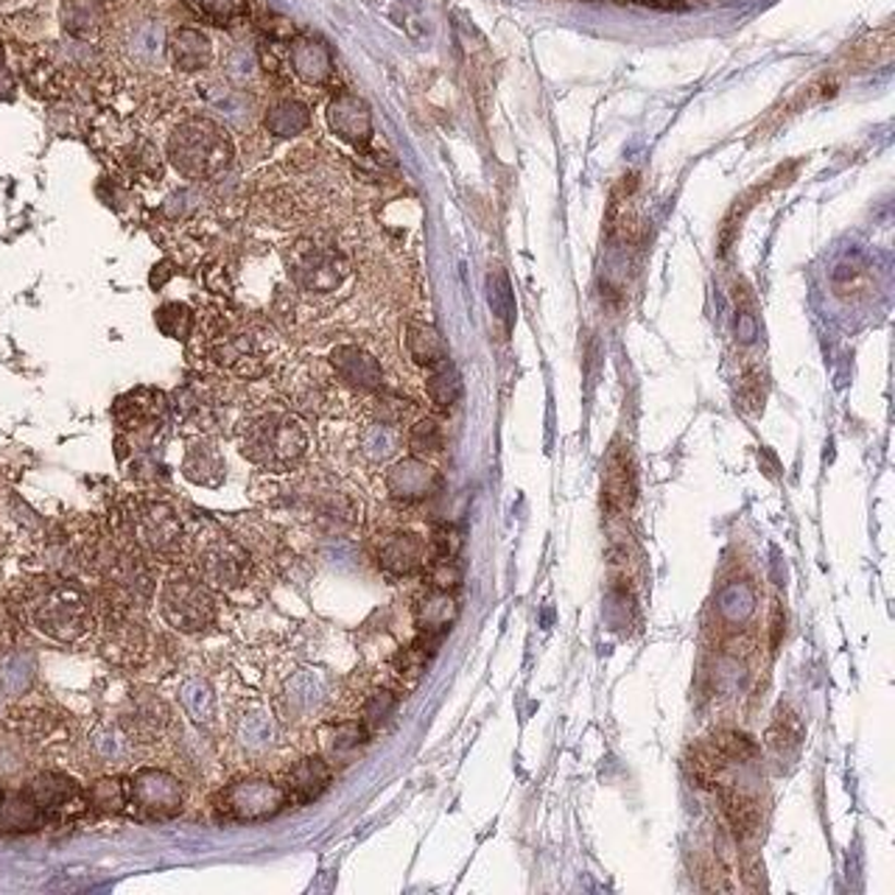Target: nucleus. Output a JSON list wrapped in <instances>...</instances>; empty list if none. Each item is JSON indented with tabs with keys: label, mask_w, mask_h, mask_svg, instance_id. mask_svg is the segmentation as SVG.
<instances>
[{
	"label": "nucleus",
	"mask_w": 895,
	"mask_h": 895,
	"mask_svg": "<svg viewBox=\"0 0 895 895\" xmlns=\"http://www.w3.org/2000/svg\"><path fill=\"white\" fill-rule=\"evenodd\" d=\"M28 625L57 641H78L93 627L90 600L68 580H32L20 596Z\"/></svg>",
	"instance_id": "f257e3e1"
},
{
	"label": "nucleus",
	"mask_w": 895,
	"mask_h": 895,
	"mask_svg": "<svg viewBox=\"0 0 895 895\" xmlns=\"http://www.w3.org/2000/svg\"><path fill=\"white\" fill-rule=\"evenodd\" d=\"M241 453L264 471H291L309 451V432L291 412L271 409L246 420L239 434Z\"/></svg>",
	"instance_id": "f03ea898"
},
{
	"label": "nucleus",
	"mask_w": 895,
	"mask_h": 895,
	"mask_svg": "<svg viewBox=\"0 0 895 895\" xmlns=\"http://www.w3.org/2000/svg\"><path fill=\"white\" fill-rule=\"evenodd\" d=\"M232 141L210 118L182 121L168 141V160L188 180L202 182L219 177L232 162Z\"/></svg>",
	"instance_id": "7ed1b4c3"
},
{
	"label": "nucleus",
	"mask_w": 895,
	"mask_h": 895,
	"mask_svg": "<svg viewBox=\"0 0 895 895\" xmlns=\"http://www.w3.org/2000/svg\"><path fill=\"white\" fill-rule=\"evenodd\" d=\"M123 529L137 552L177 563L188 552V532L177 509L157 498H135L123 512Z\"/></svg>",
	"instance_id": "20e7f679"
},
{
	"label": "nucleus",
	"mask_w": 895,
	"mask_h": 895,
	"mask_svg": "<svg viewBox=\"0 0 895 895\" xmlns=\"http://www.w3.org/2000/svg\"><path fill=\"white\" fill-rule=\"evenodd\" d=\"M286 269L297 289L309 294H330L348 280L350 261L336 246L316 239H300L286 252Z\"/></svg>",
	"instance_id": "39448f33"
},
{
	"label": "nucleus",
	"mask_w": 895,
	"mask_h": 895,
	"mask_svg": "<svg viewBox=\"0 0 895 895\" xmlns=\"http://www.w3.org/2000/svg\"><path fill=\"white\" fill-rule=\"evenodd\" d=\"M160 613L168 627L177 632L207 630L216 621V600H213V588H207L202 580L194 577H171L160 588Z\"/></svg>",
	"instance_id": "423d86ee"
},
{
	"label": "nucleus",
	"mask_w": 895,
	"mask_h": 895,
	"mask_svg": "<svg viewBox=\"0 0 895 895\" xmlns=\"http://www.w3.org/2000/svg\"><path fill=\"white\" fill-rule=\"evenodd\" d=\"M250 552L227 535L216 532L210 537H196L194 568L207 588H216V591L241 588L250 580Z\"/></svg>",
	"instance_id": "0eeeda50"
},
{
	"label": "nucleus",
	"mask_w": 895,
	"mask_h": 895,
	"mask_svg": "<svg viewBox=\"0 0 895 895\" xmlns=\"http://www.w3.org/2000/svg\"><path fill=\"white\" fill-rule=\"evenodd\" d=\"M289 806L283 784L269 778L232 781L216 795V809L235 823H261L280 814Z\"/></svg>",
	"instance_id": "6e6552de"
},
{
	"label": "nucleus",
	"mask_w": 895,
	"mask_h": 895,
	"mask_svg": "<svg viewBox=\"0 0 895 895\" xmlns=\"http://www.w3.org/2000/svg\"><path fill=\"white\" fill-rule=\"evenodd\" d=\"M207 355H210L216 367L239 375V378L252 380L266 375V355L252 330L221 325V328H216L210 334Z\"/></svg>",
	"instance_id": "1a4fd4ad"
},
{
	"label": "nucleus",
	"mask_w": 895,
	"mask_h": 895,
	"mask_svg": "<svg viewBox=\"0 0 895 895\" xmlns=\"http://www.w3.org/2000/svg\"><path fill=\"white\" fill-rule=\"evenodd\" d=\"M130 800L137 806V812L155 820L177 818L185 809V789L180 781L166 770H137L130 784Z\"/></svg>",
	"instance_id": "9d476101"
},
{
	"label": "nucleus",
	"mask_w": 895,
	"mask_h": 895,
	"mask_svg": "<svg viewBox=\"0 0 895 895\" xmlns=\"http://www.w3.org/2000/svg\"><path fill=\"white\" fill-rule=\"evenodd\" d=\"M168 414V398L157 389H135L116 403V418L130 434H141V448H148Z\"/></svg>",
	"instance_id": "9b49d317"
},
{
	"label": "nucleus",
	"mask_w": 895,
	"mask_h": 895,
	"mask_svg": "<svg viewBox=\"0 0 895 895\" xmlns=\"http://www.w3.org/2000/svg\"><path fill=\"white\" fill-rule=\"evenodd\" d=\"M443 479L423 457H407L387 471L389 496L403 504H418L439 493Z\"/></svg>",
	"instance_id": "f8f14e48"
},
{
	"label": "nucleus",
	"mask_w": 895,
	"mask_h": 895,
	"mask_svg": "<svg viewBox=\"0 0 895 895\" xmlns=\"http://www.w3.org/2000/svg\"><path fill=\"white\" fill-rule=\"evenodd\" d=\"M330 367L350 389H359V392H380L384 389V370H380L378 359L364 348L339 344V348L330 350Z\"/></svg>",
	"instance_id": "ddd939ff"
},
{
	"label": "nucleus",
	"mask_w": 895,
	"mask_h": 895,
	"mask_svg": "<svg viewBox=\"0 0 895 895\" xmlns=\"http://www.w3.org/2000/svg\"><path fill=\"white\" fill-rule=\"evenodd\" d=\"M328 126L336 137L355 148H367L373 141V116L359 96L342 93L328 104Z\"/></svg>",
	"instance_id": "4468645a"
},
{
	"label": "nucleus",
	"mask_w": 895,
	"mask_h": 895,
	"mask_svg": "<svg viewBox=\"0 0 895 895\" xmlns=\"http://www.w3.org/2000/svg\"><path fill=\"white\" fill-rule=\"evenodd\" d=\"M375 560L392 577H409L428 563V546L414 532H392L378 541Z\"/></svg>",
	"instance_id": "2eb2a0df"
},
{
	"label": "nucleus",
	"mask_w": 895,
	"mask_h": 895,
	"mask_svg": "<svg viewBox=\"0 0 895 895\" xmlns=\"http://www.w3.org/2000/svg\"><path fill=\"white\" fill-rule=\"evenodd\" d=\"M330 781H334V770H330L328 759H323V755L300 759L297 764H291V770L286 773V800H289L291 806L314 803V800L328 789Z\"/></svg>",
	"instance_id": "dca6fc26"
},
{
	"label": "nucleus",
	"mask_w": 895,
	"mask_h": 895,
	"mask_svg": "<svg viewBox=\"0 0 895 895\" xmlns=\"http://www.w3.org/2000/svg\"><path fill=\"white\" fill-rule=\"evenodd\" d=\"M602 501L610 512H625L636 501V471H632L630 451L613 448L605 462V479H602Z\"/></svg>",
	"instance_id": "f3484780"
},
{
	"label": "nucleus",
	"mask_w": 895,
	"mask_h": 895,
	"mask_svg": "<svg viewBox=\"0 0 895 895\" xmlns=\"http://www.w3.org/2000/svg\"><path fill=\"white\" fill-rule=\"evenodd\" d=\"M182 476L188 482L199 484V487H219L225 482V457H221L213 439L196 437L188 443L185 457H182Z\"/></svg>",
	"instance_id": "a211bd4d"
},
{
	"label": "nucleus",
	"mask_w": 895,
	"mask_h": 895,
	"mask_svg": "<svg viewBox=\"0 0 895 895\" xmlns=\"http://www.w3.org/2000/svg\"><path fill=\"white\" fill-rule=\"evenodd\" d=\"M289 62L294 76L305 84H325L334 76V57L323 39L316 37H297L291 43Z\"/></svg>",
	"instance_id": "6ab92c4d"
},
{
	"label": "nucleus",
	"mask_w": 895,
	"mask_h": 895,
	"mask_svg": "<svg viewBox=\"0 0 895 895\" xmlns=\"http://www.w3.org/2000/svg\"><path fill=\"white\" fill-rule=\"evenodd\" d=\"M28 798L39 806V812L51 814V812H65L73 803L82 800V789L73 784L68 775L59 773H43L28 784L26 789Z\"/></svg>",
	"instance_id": "aec40b11"
},
{
	"label": "nucleus",
	"mask_w": 895,
	"mask_h": 895,
	"mask_svg": "<svg viewBox=\"0 0 895 895\" xmlns=\"http://www.w3.org/2000/svg\"><path fill=\"white\" fill-rule=\"evenodd\" d=\"M166 51L174 62L177 71L182 73H196L205 71L210 65V39L199 32V28L182 26L177 28L166 43Z\"/></svg>",
	"instance_id": "412c9836"
},
{
	"label": "nucleus",
	"mask_w": 895,
	"mask_h": 895,
	"mask_svg": "<svg viewBox=\"0 0 895 895\" xmlns=\"http://www.w3.org/2000/svg\"><path fill=\"white\" fill-rule=\"evenodd\" d=\"M414 619H418L420 636L439 641L445 632L451 630L453 621H457V602H453L451 593L428 591L423 600L418 602Z\"/></svg>",
	"instance_id": "4be33fe9"
},
{
	"label": "nucleus",
	"mask_w": 895,
	"mask_h": 895,
	"mask_svg": "<svg viewBox=\"0 0 895 895\" xmlns=\"http://www.w3.org/2000/svg\"><path fill=\"white\" fill-rule=\"evenodd\" d=\"M725 766H728V759L714 748V741L711 739L697 745V748H691L689 755H686L689 778L694 781L700 789H719Z\"/></svg>",
	"instance_id": "5701e85b"
},
{
	"label": "nucleus",
	"mask_w": 895,
	"mask_h": 895,
	"mask_svg": "<svg viewBox=\"0 0 895 895\" xmlns=\"http://www.w3.org/2000/svg\"><path fill=\"white\" fill-rule=\"evenodd\" d=\"M407 350L418 367H428L448 359V348L439 330L428 323H409L407 325Z\"/></svg>",
	"instance_id": "b1692460"
},
{
	"label": "nucleus",
	"mask_w": 895,
	"mask_h": 895,
	"mask_svg": "<svg viewBox=\"0 0 895 895\" xmlns=\"http://www.w3.org/2000/svg\"><path fill=\"white\" fill-rule=\"evenodd\" d=\"M311 110L297 98H280L266 112V130L275 137H297L309 130Z\"/></svg>",
	"instance_id": "393cba45"
},
{
	"label": "nucleus",
	"mask_w": 895,
	"mask_h": 895,
	"mask_svg": "<svg viewBox=\"0 0 895 895\" xmlns=\"http://www.w3.org/2000/svg\"><path fill=\"white\" fill-rule=\"evenodd\" d=\"M722 814H725L730 829L736 831V837H750L761 823L759 803L750 795L739 793V789H725L722 793Z\"/></svg>",
	"instance_id": "a878e982"
},
{
	"label": "nucleus",
	"mask_w": 895,
	"mask_h": 895,
	"mask_svg": "<svg viewBox=\"0 0 895 895\" xmlns=\"http://www.w3.org/2000/svg\"><path fill=\"white\" fill-rule=\"evenodd\" d=\"M177 700H180L182 711L194 725H210L213 716H216V694L199 677L185 680L177 691Z\"/></svg>",
	"instance_id": "bb28decb"
},
{
	"label": "nucleus",
	"mask_w": 895,
	"mask_h": 895,
	"mask_svg": "<svg viewBox=\"0 0 895 895\" xmlns=\"http://www.w3.org/2000/svg\"><path fill=\"white\" fill-rule=\"evenodd\" d=\"M425 392H428V400L437 409H451L457 403L459 395H462V378H459L451 361L445 359L434 364L428 380H425Z\"/></svg>",
	"instance_id": "cd10ccee"
},
{
	"label": "nucleus",
	"mask_w": 895,
	"mask_h": 895,
	"mask_svg": "<svg viewBox=\"0 0 895 895\" xmlns=\"http://www.w3.org/2000/svg\"><path fill=\"white\" fill-rule=\"evenodd\" d=\"M84 798L96 812L118 814L123 812V806L130 803V784L123 778H98L87 786Z\"/></svg>",
	"instance_id": "c85d7f7f"
},
{
	"label": "nucleus",
	"mask_w": 895,
	"mask_h": 895,
	"mask_svg": "<svg viewBox=\"0 0 895 895\" xmlns=\"http://www.w3.org/2000/svg\"><path fill=\"white\" fill-rule=\"evenodd\" d=\"M46 814L26 793L0 803V831H34Z\"/></svg>",
	"instance_id": "c756f323"
},
{
	"label": "nucleus",
	"mask_w": 895,
	"mask_h": 895,
	"mask_svg": "<svg viewBox=\"0 0 895 895\" xmlns=\"http://www.w3.org/2000/svg\"><path fill=\"white\" fill-rule=\"evenodd\" d=\"M367 736L370 730L364 728V722H342V725L330 728L328 739H325V750H328L330 759L344 761L367 745Z\"/></svg>",
	"instance_id": "7c9ffc66"
},
{
	"label": "nucleus",
	"mask_w": 895,
	"mask_h": 895,
	"mask_svg": "<svg viewBox=\"0 0 895 895\" xmlns=\"http://www.w3.org/2000/svg\"><path fill=\"white\" fill-rule=\"evenodd\" d=\"M62 23L73 37H90L98 32L101 23V9L96 0H65L62 7Z\"/></svg>",
	"instance_id": "2f4dec72"
},
{
	"label": "nucleus",
	"mask_w": 895,
	"mask_h": 895,
	"mask_svg": "<svg viewBox=\"0 0 895 895\" xmlns=\"http://www.w3.org/2000/svg\"><path fill=\"white\" fill-rule=\"evenodd\" d=\"M423 568H425V580H428V588H432V591L453 593L459 588V582H462V566H459V557L432 554Z\"/></svg>",
	"instance_id": "473e14b6"
},
{
	"label": "nucleus",
	"mask_w": 895,
	"mask_h": 895,
	"mask_svg": "<svg viewBox=\"0 0 895 895\" xmlns=\"http://www.w3.org/2000/svg\"><path fill=\"white\" fill-rule=\"evenodd\" d=\"M168 709L166 702H160L157 697H146V700L137 702L135 714H132V725H135V734L143 736V739H155L166 730L168 725Z\"/></svg>",
	"instance_id": "72a5a7b5"
},
{
	"label": "nucleus",
	"mask_w": 895,
	"mask_h": 895,
	"mask_svg": "<svg viewBox=\"0 0 895 895\" xmlns=\"http://www.w3.org/2000/svg\"><path fill=\"white\" fill-rule=\"evenodd\" d=\"M766 739H770V745H773L775 750H795L800 745V739H803V722H800V716L795 714V711L781 705V709L775 711V719L773 725H770Z\"/></svg>",
	"instance_id": "f704fd0d"
},
{
	"label": "nucleus",
	"mask_w": 895,
	"mask_h": 895,
	"mask_svg": "<svg viewBox=\"0 0 895 895\" xmlns=\"http://www.w3.org/2000/svg\"><path fill=\"white\" fill-rule=\"evenodd\" d=\"M434 644H437V641L420 636L414 644H409L407 650H400L398 655H395V672H398L400 677H407V680H418L425 672V666H428V661H432Z\"/></svg>",
	"instance_id": "c9c22d12"
},
{
	"label": "nucleus",
	"mask_w": 895,
	"mask_h": 895,
	"mask_svg": "<svg viewBox=\"0 0 895 895\" xmlns=\"http://www.w3.org/2000/svg\"><path fill=\"white\" fill-rule=\"evenodd\" d=\"M157 328L166 336L177 339V342H185L191 330H194V311L185 303H166L157 309L155 314Z\"/></svg>",
	"instance_id": "e433bc0d"
},
{
	"label": "nucleus",
	"mask_w": 895,
	"mask_h": 895,
	"mask_svg": "<svg viewBox=\"0 0 895 895\" xmlns=\"http://www.w3.org/2000/svg\"><path fill=\"white\" fill-rule=\"evenodd\" d=\"M443 445L445 437L437 420L423 418L409 428V451H412V457H434V453L443 451Z\"/></svg>",
	"instance_id": "4c0bfd02"
},
{
	"label": "nucleus",
	"mask_w": 895,
	"mask_h": 895,
	"mask_svg": "<svg viewBox=\"0 0 895 895\" xmlns=\"http://www.w3.org/2000/svg\"><path fill=\"white\" fill-rule=\"evenodd\" d=\"M166 51V39L155 23H141L130 37V53L141 62H155Z\"/></svg>",
	"instance_id": "58836bf2"
},
{
	"label": "nucleus",
	"mask_w": 895,
	"mask_h": 895,
	"mask_svg": "<svg viewBox=\"0 0 895 895\" xmlns=\"http://www.w3.org/2000/svg\"><path fill=\"white\" fill-rule=\"evenodd\" d=\"M711 741H714V748L728 761H748L755 755L753 739L739 734V730H719V734L711 736Z\"/></svg>",
	"instance_id": "ea45409f"
},
{
	"label": "nucleus",
	"mask_w": 895,
	"mask_h": 895,
	"mask_svg": "<svg viewBox=\"0 0 895 895\" xmlns=\"http://www.w3.org/2000/svg\"><path fill=\"white\" fill-rule=\"evenodd\" d=\"M395 709H398V697H395L392 691L380 689L375 691V694H370V700L364 702V716H361L364 728L378 730L380 725L395 714Z\"/></svg>",
	"instance_id": "a19ab883"
},
{
	"label": "nucleus",
	"mask_w": 895,
	"mask_h": 895,
	"mask_svg": "<svg viewBox=\"0 0 895 895\" xmlns=\"http://www.w3.org/2000/svg\"><path fill=\"white\" fill-rule=\"evenodd\" d=\"M98 755L104 759V764H118V761H123L126 755H130V741H126V736L118 734V730H104V734H98Z\"/></svg>",
	"instance_id": "79ce46f5"
},
{
	"label": "nucleus",
	"mask_w": 895,
	"mask_h": 895,
	"mask_svg": "<svg viewBox=\"0 0 895 895\" xmlns=\"http://www.w3.org/2000/svg\"><path fill=\"white\" fill-rule=\"evenodd\" d=\"M489 305H493V311H496L498 316H504V323H509V316H512V300H509L507 280L501 277V271L489 277Z\"/></svg>",
	"instance_id": "37998d69"
},
{
	"label": "nucleus",
	"mask_w": 895,
	"mask_h": 895,
	"mask_svg": "<svg viewBox=\"0 0 895 895\" xmlns=\"http://www.w3.org/2000/svg\"><path fill=\"white\" fill-rule=\"evenodd\" d=\"M459 548H462V537L453 527H437L432 535V554H445V557H459Z\"/></svg>",
	"instance_id": "c03bdc74"
},
{
	"label": "nucleus",
	"mask_w": 895,
	"mask_h": 895,
	"mask_svg": "<svg viewBox=\"0 0 895 895\" xmlns=\"http://www.w3.org/2000/svg\"><path fill=\"white\" fill-rule=\"evenodd\" d=\"M17 638V607L0 596V652L9 650Z\"/></svg>",
	"instance_id": "a18cd8bd"
},
{
	"label": "nucleus",
	"mask_w": 895,
	"mask_h": 895,
	"mask_svg": "<svg viewBox=\"0 0 895 895\" xmlns=\"http://www.w3.org/2000/svg\"><path fill=\"white\" fill-rule=\"evenodd\" d=\"M194 3L213 20L235 17L239 12H244V0H194Z\"/></svg>",
	"instance_id": "49530a36"
},
{
	"label": "nucleus",
	"mask_w": 895,
	"mask_h": 895,
	"mask_svg": "<svg viewBox=\"0 0 895 895\" xmlns=\"http://www.w3.org/2000/svg\"><path fill=\"white\" fill-rule=\"evenodd\" d=\"M784 610H781V605L773 607V650H778L781 646V638H784Z\"/></svg>",
	"instance_id": "de8ad7c7"
},
{
	"label": "nucleus",
	"mask_w": 895,
	"mask_h": 895,
	"mask_svg": "<svg viewBox=\"0 0 895 895\" xmlns=\"http://www.w3.org/2000/svg\"><path fill=\"white\" fill-rule=\"evenodd\" d=\"M12 93H14V78L9 76L7 62L0 59V98H12Z\"/></svg>",
	"instance_id": "09e8293b"
},
{
	"label": "nucleus",
	"mask_w": 895,
	"mask_h": 895,
	"mask_svg": "<svg viewBox=\"0 0 895 895\" xmlns=\"http://www.w3.org/2000/svg\"><path fill=\"white\" fill-rule=\"evenodd\" d=\"M638 3H650V7H657V9H675V7H684L686 0H638Z\"/></svg>",
	"instance_id": "8fccbe9b"
},
{
	"label": "nucleus",
	"mask_w": 895,
	"mask_h": 895,
	"mask_svg": "<svg viewBox=\"0 0 895 895\" xmlns=\"http://www.w3.org/2000/svg\"><path fill=\"white\" fill-rule=\"evenodd\" d=\"M0 803H3V793H0Z\"/></svg>",
	"instance_id": "3c124183"
}]
</instances>
